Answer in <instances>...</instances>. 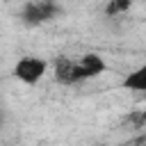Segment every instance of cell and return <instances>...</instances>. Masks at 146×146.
Masks as SVG:
<instances>
[{"label":"cell","instance_id":"cell-3","mask_svg":"<svg viewBox=\"0 0 146 146\" xmlns=\"http://www.w3.org/2000/svg\"><path fill=\"white\" fill-rule=\"evenodd\" d=\"M55 80H57L59 84H78V82H82L78 59L59 57V59L55 62Z\"/></svg>","mask_w":146,"mask_h":146},{"label":"cell","instance_id":"cell-4","mask_svg":"<svg viewBox=\"0 0 146 146\" xmlns=\"http://www.w3.org/2000/svg\"><path fill=\"white\" fill-rule=\"evenodd\" d=\"M78 66H80V75L82 80H91V78H98L100 73L107 71V62L96 55V52H84L80 59H78Z\"/></svg>","mask_w":146,"mask_h":146},{"label":"cell","instance_id":"cell-2","mask_svg":"<svg viewBox=\"0 0 146 146\" xmlns=\"http://www.w3.org/2000/svg\"><path fill=\"white\" fill-rule=\"evenodd\" d=\"M57 16V7L52 0H30L25 7H23V14L21 18L27 23V25H41V23H48L50 18Z\"/></svg>","mask_w":146,"mask_h":146},{"label":"cell","instance_id":"cell-5","mask_svg":"<svg viewBox=\"0 0 146 146\" xmlns=\"http://www.w3.org/2000/svg\"><path fill=\"white\" fill-rule=\"evenodd\" d=\"M121 84L130 91H146V62L141 66H137L132 73H128Z\"/></svg>","mask_w":146,"mask_h":146},{"label":"cell","instance_id":"cell-6","mask_svg":"<svg viewBox=\"0 0 146 146\" xmlns=\"http://www.w3.org/2000/svg\"><path fill=\"white\" fill-rule=\"evenodd\" d=\"M132 7V0H110L107 7H105V14L107 16H116V14H123Z\"/></svg>","mask_w":146,"mask_h":146},{"label":"cell","instance_id":"cell-7","mask_svg":"<svg viewBox=\"0 0 146 146\" xmlns=\"http://www.w3.org/2000/svg\"><path fill=\"white\" fill-rule=\"evenodd\" d=\"M139 121H141V125L146 128V107H144V110L139 112Z\"/></svg>","mask_w":146,"mask_h":146},{"label":"cell","instance_id":"cell-1","mask_svg":"<svg viewBox=\"0 0 146 146\" xmlns=\"http://www.w3.org/2000/svg\"><path fill=\"white\" fill-rule=\"evenodd\" d=\"M48 73V62L36 55H23L14 64V78L23 84H36Z\"/></svg>","mask_w":146,"mask_h":146}]
</instances>
